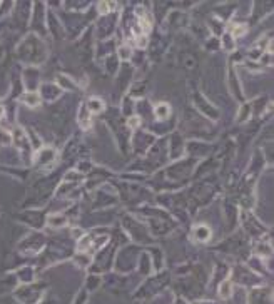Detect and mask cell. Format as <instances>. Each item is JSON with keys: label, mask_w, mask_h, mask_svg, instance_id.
<instances>
[{"label": "cell", "mask_w": 274, "mask_h": 304, "mask_svg": "<svg viewBox=\"0 0 274 304\" xmlns=\"http://www.w3.org/2000/svg\"><path fill=\"white\" fill-rule=\"evenodd\" d=\"M129 125H132V127L139 125V119H137V117H132V120H129Z\"/></svg>", "instance_id": "5b68a950"}, {"label": "cell", "mask_w": 274, "mask_h": 304, "mask_svg": "<svg viewBox=\"0 0 274 304\" xmlns=\"http://www.w3.org/2000/svg\"><path fill=\"white\" fill-rule=\"evenodd\" d=\"M167 114H169L167 104H159V106L156 107V115H157V117L164 119V117H167Z\"/></svg>", "instance_id": "6da1fadb"}, {"label": "cell", "mask_w": 274, "mask_h": 304, "mask_svg": "<svg viewBox=\"0 0 274 304\" xmlns=\"http://www.w3.org/2000/svg\"><path fill=\"white\" fill-rule=\"evenodd\" d=\"M115 4H99V10H100L102 13H106L107 9H114Z\"/></svg>", "instance_id": "3957f363"}, {"label": "cell", "mask_w": 274, "mask_h": 304, "mask_svg": "<svg viewBox=\"0 0 274 304\" xmlns=\"http://www.w3.org/2000/svg\"><path fill=\"white\" fill-rule=\"evenodd\" d=\"M221 296H226V297L229 296V284H222L221 286Z\"/></svg>", "instance_id": "277c9868"}, {"label": "cell", "mask_w": 274, "mask_h": 304, "mask_svg": "<svg viewBox=\"0 0 274 304\" xmlns=\"http://www.w3.org/2000/svg\"><path fill=\"white\" fill-rule=\"evenodd\" d=\"M89 109L92 110V112H99V110L102 109V104L99 99H92V100L89 102Z\"/></svg>", "instance_id": "7a4b0ae2"}]
</instances>
